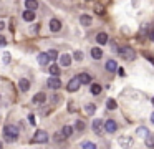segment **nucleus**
<instances>
[{"label":"nucleus","mask_w":154,"mask_h":149,"mask_svg":"<svg viewBox=\"0 0 154 149\" xmlns=\"http://www.w3.org/2000/svg\"><path fill=\"white\" fill-rule=\"evenodd\" d=\"M85 111H86L88 114H93V113L96 111V104H86V108H85Z\"/></svg>","instance_id":"c756f323"},{"label":"nucleus","mask_w":154,"mask_h":149,"mask_svg":"<svg viewBox=\"0 0 154 149\" xmlns=\"http://www.w3.org/2000/svg\"><path fill=\"white\" fill-rule=\"evenodd\" d=\"M18 85H20V91H23V93H27L28 89H30V81H28L27 78H22Z\"/></svg>","instance_id":"9d476101"},{"label":"nucleus","mask_w":154,"mask_h":149,"mask_svg":"<svg viewBox=\"0 0 154 149\" xmlns=\"http://www.w3.org/2000/svg\"><path fill=\"white\" fill-rule=\"evenodd\" d=\"M4 61H5V63L10 61V53H4Z\"/></svg>","instance_id":"473e14b6"},{"label":"nucleus","mask_w":154,"mask_h":149,"mask_svg":"<svg viewBox=\"0 0 154 149\" xmlns=\"http://www.w3.org/2000/svg\"><path fill=\"white\" fill-rule=\"evenodd\" d=\"M48 88H51V89H58V88H61V81L57 78V76H51L50 79H48Z\"/></svg>","instance_id":"0eeeda50"},{"label":"nucleus","mask_w":154,"mask_h":149,"mask_svg":"<svg viewBox=\"0 0 154 149\" xmlns=\"http://www.w3.org/2000/svg\"><path fill=\"white\" fill-rule=\"evenodd\" d=\"M106 70H108V71H111V73L116 71V70H118L116 61H114V60H108V61H106Z\"/></svg>","instance_id":"a211bd4d"},{"label":"nucleus","mask_w":154,"mask_h":149,"mask_svg":"<svg viewBox=\"0 0 154 149\" xmlns=\"http://www.w3.org/2000/svg\"><path fill=\"white\" fill-rule=\"evenodd\" d=\"M119 55H121V58H123V60L131 61V60H134L136 53H134V50L131 48V46H121V48H119Z\"/></svg>","instance_id":"f03ea898"},{"label":"nucleus","mask_w":154,"mask_h":149,"mask_svg":"<svg viewBox=\"0 0 154 149\" xmlns=\"http://www.w3.org/2000/svg\"><path fill=\"white\" fill-rule=\"evenodd\" d=\"M90 89H91V93H93V95H100V93H101V86L96 85V83H93Z\"/></svg>","instance_id":"c85d7f7f"},{"label":"nucleus","mask_w":154,"mask_h":149,"mask_svg":"<svg viewBox=\"0 0 154 149\" xmlns=\"http://www.w3.org/2000/svg\"><path fill=\"white\" fill-rule=\"evenodd\" d=\"M137 136H139V138H146L147 134H149V129L147 128H144V126H141V128H137Z\"/></svg>","instance_id":"412c9836"},{"label":"nucleus","mask_w":154,"mask_h":149,"mask_svg":"<svg viewBox=\"0 0 154 149\" xmlns=\"http://www.w3.org/2000/svg\"><path fill=\"white\" fill-rule=\"evenodd\" d=\"M28 119H30V124H35V116H33V114L28 116Z\"/></svg>","instance_id":"e433bc0d"},{"label":"nucleus","mask_w":154,"mask_h":149,"mask_svg":"<svg viewBox=\"0 0 154 149\" xmlns=\"http://www.w3.org/2000/svg\"><path fill=\"white\" fill-rule=\"evenodd\" d=\"M81 147H83V149H96V144L91 142V141H85L83 144H81Z\"/></svg>","instance_id":"bb28decb"},{"label":"nucleus","mask_w":154,"mask_h":149,"mask_svg":"<svg viewBox=\"0 0 154 149\" xmlns=\"http://www.w3.org/2000/svg\"><path fill=\"white\" fill-rule=\"evenodd\" d=\"M61 134H63L65 138H70V136L73 134V128H71V126H65V128L61 129Z\"/></svg>","instance_id":"4be33fe9"},{"label":"nucleus","mask_w":154,"mask_h":149,"mask_svg":"<svg viewBox=\"0 0 154 149\" xmlns=\"http://www.w3.org/2000/svg\"><path fill=\"white\" fill-rule=\"evenodd\" d=\"M80 23H81L83 26H90L91 23H93V18H91L90 15H81V17H80Z\"/></svg>","instance_id":"9b49d317"},{"label":"nucleus","mask_w":154,"mask_h":149,"mask_svg":"<svg viewBox=\"0 0 154 149\" xmlns=\"http://www.w3.org/2000/svg\"><path fill=\"white\" fill-rule=\"evenodd\" d=\"M50 30L51 32H60L61 30V22L58 18H51L50 20Z\"/></svg>","instance_id":"6e6552de"},{"label":"nucleus","mask_w":154,"mask_h":149,"mask_svg":"<svg viewBox=\"0 0 154 149\" xmlns=\"http://www.w3.org/2000/svg\"><path fill=\"white\" fill-rule=\"evenodd\" d=\"M90 2H91V0H90Z\"/></svg>","instance_id":"a19ab883"},{"label":"nucleus","mask_w":154,"mask_h":149,"mask_svg":"<svg viewBox=\"0 0 154 149\" xmlns=\"http://www.w3.org/2000/svg\"><path fill=\"white\" fill-rule=\"evenodd\" d=\"M48 55V60H51V61H55V60L58 58V51L57 50H50V51H47Z\"/></svg>","instance_id":"a878e982"},{"label":"nucleus","mask_w":154,"mask_h":149,"mask_svg":"<svg viewBox=\"0 0 154 149\" xmlns=\"http://www.w3.org/2000/svg\"><path fill=\"white\" fill-rule=\"evenodd\" d=\"M91 56H93L94 60H101L103 58V51H101V48H93L91 50Z\"/></svg>","instance_id":"aec40b11"},{"label":"nucleus","mask_w":154,"mask_h":149,"mask_svg":"<svg viewBox=\"0 0 154 149\" xmlns=\"http://www.w3.org/2000/svg\"><path fill=\"white\" fill-rule=\"evenodd\" d=\"M25 7H27V10H35L38 7V2L37 0H25Z\"/></svg>","instance_id":"6ab92c4d"},{"label":"nucleus","mask_w":154,"mask_h":149,"mask_svg":"<svg viewBox=\"0 0 154 149\" xmlns=\"http://www.w3.org/2000/svg\"><path fill=\"white\" fill-rule=\"evenodd\" d=\"M96 42L100 43V45H106V43H108V35H106V33H103V32L98 33V35H96Z\"/></svg>","instance_id":"dca6fc26"},{"label":"nucleus","mask_w":154,"mask_h":149,"mask_svg":"<svg viewBox=\"0 0 154 149\" xmlns=\"http://www.w3.org/2000/svg\"><path fill=\"white\" fill-rule=\"evenodd\" d=\"M119 146H123V147H129V146H133V138H128V136L119 138Z\"/></svg>","instance_id":"1a4fd4ad"},{"label":"nucleus","mask_w":154,"mask_h":149,"mask_svg":"<svg viewBox=\"0 0 154 149\" xmlns=\"http://www.w3.org/2000/svg\"><path fill=\"white\" fill-rule=\"evenodd\" d=\"M5 45H7V40L4 36H0V46H5Z\"/></svg>","instance_id":"f704fd0d"},{"label":"nucleus","mask_w":154,"mask_h":149,"mask_svg":"<svg viewBox=\"0 0 154 149\" xmlns=\"http://www.w3.org/2000/svg\"><path fill=\"white\" fill-rule=\"evenodd\" d=\"M94 12H96L98 15H101V17H103L104 13H106V10H104V7H103V5H100V3H96V5H94Z\"/></svg>","instance_id":"393cba45"},{"label":"nucleus","mask_w":154,"mask_h":149,"mask_svg":"<svg viewBox=\"0 0 154 149\" xmlns=\"http://www.w3.org/2000/svg\"><path fill=\"white\" fill-rule=\"evenodd\" d=\"M47 99V96H45V93H37V95L33 96V103L35 104H42V103Z\"/></svg>","instance_id":"2eb2a0df"},{"label":"nucleus","mask_w":154,"mask_h":149,"mask_svg":"<svg viewBox=\"0 0 154 149\" xmlns=\"http://www.w3.org/2000/svg\"><path fill=\"white\" fill-rule=\"evenodd\" d=\"M152 104H154V98H152Z\"/></svg>","instance_id":"ea45409f"},{"label":"nucleus","mask_w":154,"mask_h":149,"mask_svg":"<svg viewBox=\"0 0 154 149\" xmlns=\"http://www.w3.org/2000/svg\"><path fill=\"white\" fill-rule=\"evenodd\" d=\"M23 20H25V22H32V20H35L33 10H25V12H23Z\"/></svg>","instance_id":"f3484780"},{"label":"nucleus","mask_w":154,"mask_h":149,"mask_svg":"<svg viewBox=\"0 0 154 149\" xmlns=\"http://www.w3.org/2000/svg\"><path fill=\"white\" fill-rule=\"evenodd\" d=\"M106 106H108V109H116V101L114 99H108V103H106Z\"/></svg>","instance_id":"7c9ffc66"},{"label":"nucleus","mask_w":154,"mask_h":149,"mask_svg":"<svg viewBox=\"0 0 154 149\" xmlns=\"http://www.w3.org/2000/svg\"><path fill=\"white\" fill-rule=\"evenodd\" d=\"M48 71H50L51 76H58V75H60V68H58L57 65H51L50 68H48Z\"/></svg>","instance_id":"b1692460"},{"label":"nucleus","mask_w":154,"mask_h":149,"mask_svg":"<svg viewBox=\"0 0 154 149\" xmlns=\"http://www.w3.org/2000/svg\"><path fill=\"white\" fill-rule=\"evenodd\" d=\"M75 128H76L78 131H83V129L86 128V124H85L83 119H76V124H75Z\"/></svg>","instance_id":"cd10ccee"},{"label":"nucleus","mask_w":154,"mask_h":149,"mask_svg":"<svg viewBox=\"0 0 154 149\" xmlns=\"http://www.w3.org/2000/svg\"><path fill=\"white\" fill-rule=\"evenodd\" d=\"M93 131L96 132L98 136H103V132H104V121L103 119H94L93 121Z\"/></svg>","instance_id":"20e7f679"},{"label":"nucleus","mask_w":154,"mask_h":149,"mask_svg":"<svg viewBox=\"0 0 154 149\" xmlns=\"http://www.w3.org/2000/svg\"><path fill=\"white\" fill-rule=\"evenodd\" d=\"M80 78H78V76H75V78H71L70 81H68V85H66V89L70 93H73V91H78V89H80Z\"/></svg>","instance_id":"7ed1b4c3"},{"label":"nucleus","mask_w":154,"mask_h":149,"mask_svg":"<svg viewBox=\"0 0 154 149\" xmlns=\"http://www.w3.org/2000/svg\"><path fill=\"white\" fill-rule=\"evenodd\" d=\"M48 61H50V60H48L47 53H40V55H38V63H40V65H47Z\"/></svg>","instance_id":"5701e85b"},{"label":"nucleus","mask_w":154,"mask_h":149,"mask_svg":"<svg viewBox=\"0 0 154 149\" xmlns=\"http://www.w3.org/2000/svg\"><path fill=\"white\" fill-rule=\"evenodd\" d=\"M78 78H80V83H81V85H90V83H91V76L88 75V73H81Z\"/></svg>","instance_id":"4468645a"},{"label":"nucleus","mask_w":154,"mask_h":149,"mask_svg":"<svg viewBox=\"0 0 154 149\" xmlns=\"http://www.w3.org/2000/svg\"><path fill=\"white\" fill-rule=\"evenodd\" d=\"M60 63H61V66H70L71 65V56L66 55V53H65V55H61L60 56Z\"/></svg>","instance_id":"ddd939ff"},{"label":"nucleus","mask_w":154,"mask_h":149,"mask_svg":"<svg viewBox=\"0 0 154 149\" xmlns=\"http://www.w3.org/2000/svg\"><path fill=\"white\" fill-rule=\"evenodd\" d=\"M118 129V124L114 119H106V123H104V131L106 132H116Z\"/></svg>","instance_id":"39448f33"},{"label":"nucleus","mask_w":154,"mask_h":149,"mask_svg":"<svg viewBox=\"0 0 154 149\" xmlns=\"http://www.w3.org/2000/svg\"><path fill=\"white\" fill-rule=\"evenodd\" d=\"M4 134H5V139L7 141H15L18 138V128L14 124H7L4 128Z\"/></svg>","instance_id":"f257e3e1"},{"label":"nucleus","mask_w":154,"mask_h":149,"mask_svg":"<svg viewBox=\"0 0 154 149\" xmlns=\"http://www.w3.org/2000/svg\"><path fill=\"white\" fill-rule=\"evenodd\" d=\"M151 121L154 123V113H152V114H151Z\"/></svg>","instance_id":"58836bf2"},{"label":"nucleus","mask_w":154,"mask_h":149,"mask_svg":"<svg viewBox=\"0 0 154 149\" xmlns=\"http://www.w3.org/2000/svg\"><path fill=\"white\" fill-rule=\"evenodd\" d=\"M147 35H149V38L154 42V30H149V32H147Z\"/></svg>","instance_id":"c9c22d12"},{"label":"nucleus","mask_w":154,"mask_h":149,"mask_svg":"<svg viewBox=\"0 0 154 149\" xmlns=\"http://www.w3.org/2000/svg\"><path fill=\"white\" fill-rule=\"evenodd\" d=\"M48 141V134L45 131H37L33 136V142H47Z\"/></svg>","instance_id":"423d86ee"},{"label":"nucleus","mask_w":154,"mask_h":149,"mask_svg":"<svg viewBox=\"0 0 154 149\" xmlns=\"http://www.w3.org/2000/svg\"><path fill=\"white\" fill-rule=\"evenodd\" d=\"M73 58L76 60V61H81V60H83V53H81V51H75L73 53Z\"/></svg>","instance_id":"2f4dec72"},{"label":"nucleus","mask_w":154,"mask_h":149,"mask_svg":"<svg viewBox=\"0 0 154 149\" xmlns=\"http://www.w3.org/2000/svg\"><path fill=\"white\" fill-rule=\"evenodd\" d=\"M144 142H146L147 147L154 149V132H149V134H147L146 138H144Z\"/></svg>","instance_id":"f8f14e48"},{"label":"nucleus","mask_w":154,"mask_h":149,"mask_svg":"<svg viewBox=\"0 0 154 149\" xmlns=\"http://www.w3.org/2000/svg\"><path fill=\"white\" fill-rule=\"evenodd\" d=\"M5 28V25H4V22H0V30H4Z\"/></svg>","instance_id":"4c0bfd02"},{"label":"nucleus","mask_w":154,"mask_h":149,"mask_svg":"<svg viewBox=\"0 0 154 149\" xmlns=\"http://www.w3.org/2000/svg\"><path fill=\"white\" fill-rule=\"evenodd\" d=\"M144 56H146V58H147V61H151V63H152V66H154V56H151V55H146V53H144Z\"/></svg>","instance_id":"72a5a7b5"}]
</instances>
